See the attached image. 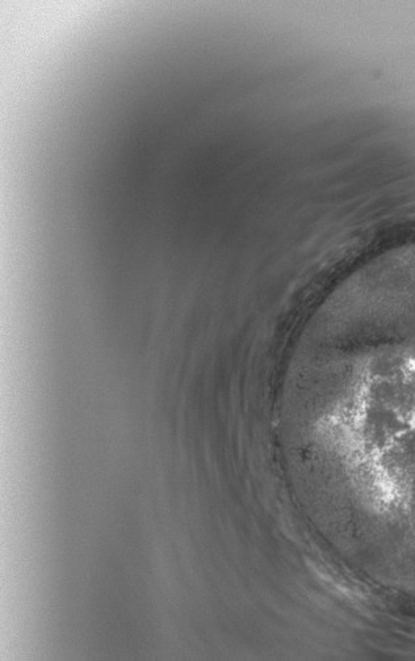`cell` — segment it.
<instances>
[{"mask_svg": "<svg viewBox=\"0 0 415 661\" xmlns=\"http://www.w3.org/2000/svg\"><path fill=\"white\" fill-rule=\"evenodd\" d=\"M412 508L415 513V488L413 490V495H412Z\"/></svg>", "mask_w": 415, "mask_h": 661, "instance_id": "obj_1", "label": "cell"}]
</instances>
